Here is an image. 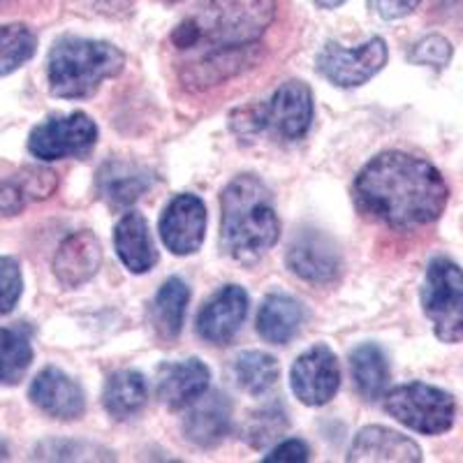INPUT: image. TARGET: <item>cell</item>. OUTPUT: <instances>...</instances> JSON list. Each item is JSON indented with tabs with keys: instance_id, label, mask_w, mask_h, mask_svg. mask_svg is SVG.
<instances>
[{
	"instance_id": "cell-20",
	"label": "cell",
	"mask_w": 463,
	"mask_h": 463,
	"mask_svg": "<svg viewBox=\"0 0 463 463\" xmlns=\"http://www.w3.org/2000/svg\"><path fill=\"white\" fill-rule=\"evenodd\" d=\"M153 185V174L126 160H109L98 172L100 197L111 206H130Z\"/></svg>"
},
{
	"instance_id": "cell-12",
	"label": "cell",
	"mask_w": 463,
	"mask_h": 463,
	"mask_svg": "<svg viewBox=\"0 0 463 463\" xmlns=\"http://www.w3.org/2000/svg\"><path fill=\"white\" fill-rule=\"evenodd\" d=\"M288 267L306 283L332 285L341 276L343 260L338 246L326 234L317 230H304L289 243Z\"/></svg>"
},
{
	"instance_id": "cell-31",
	"label": "cell",
	"mask_w": 463,
	"mask_h": 463,
	"mask_svg": "<svg viewBox=\"0 0 463 463\" xmlns=\"http://www.w3.org/2000/svg\"><path fill=\"white\" fill-rule=\"evenodd\" d=\"M24 292L22 267L14 258H0V317L14 311Z\"/></svg>"
},
{
	"instance_id": "cell-25",
	"label": "cell",
	"mask_w": 463,
	"mask_h": 463,
	"mask_svg": "<svg viewBox=\"0 0 463 463\" xmlns=\"http://www.w3.org/2000/svg\"><path fill=\"white\" fill-rule=\"evenodd\" d=\"M148 384L139 371L123 369L109 375L102 392V405L114 420H130L146 405Z\"/></svg>"
},
{
	"instance_id": "cell-37",
	"label": "cell",
	"mask_w": 463,
	"mask_h": 463,
	"mask_svg": "<svg viewBox=\"0 0 463 463\" xmlns=\"http://www.w3.org/2000/svg\"><path fill=\"white\" fill-rule=\"evenodd\" d=\"M167 3H181V0H167Z\"/></svg>"
},
{
	"instance_id": "cell-2",
	"label": "cell",
	"mask_w": 463,
	"mask_h": 463,
	"mask_svg": "<svg viewBox=\"0 0 463 463\" xmlns=\"http://www.w3.org/2000/svg\"><path fill=\"white\" fill-rule=\"evenodd\" d=\"M221 241L234 260L253 264L276 246L280 221L271 190L255 176L241 174L221 195Z\"/></svg>"
},
{
	"instance_id": "cell-11",
	"label": "cell",
	"mask_w": 463,
	"mask_h": 463,
	"mask_svg": "<svg viewBox=\"0 0 463 463\" xmlns=\"http://www.w3.org/2000/svg\"><path fill=\"white\" fill-rule=\"evenodd\" d=\"M206 206L197 195H176L160 216L158 232L163 243L174 255H193L197 253L206 237Z\"/></svg>"
},
{
	"instance_id": "cell-22",
	"label": "cell",
	"mask_w": 463,
	"mask_h": 463,
	"mask_svg": "<svg viewBox=\"0 0 463 463\" xmlns=\"http://www.w3.org/2000/svg\"><path fill=\"white\" fill-rule=\"evenodd\" d=\"M56 190V174L43 167L0 176V216H16L28 202L44 200Z\"/></svg>"
},
{
	"instance_id": "cell-29",
	"label": "cell",
	"mask_w": 463,
	"mask_h": 463,
	"mask_svg": "<svg viewBox=\"0 0 463 463\" xmlns=\"http://www.w3.org/2000/svg\"><path fill=\"white\" fill-rule=\"evenodd\" d=\"M37 52V37L24 24L0 26V77L16 72Z\"/></svg>"
},
{
	"instance_id": "cell-23",
	"label": "cell",
	"mask_w": 463,
	"mask_h": 463,
	"mask_svg": "<svg viewBox=\"0 0 463 463\" xmlns=\"http://www.w3.org/2000/svg\"><path fill=\"white\" fill-rule=\"evenodd\" d=\"M304 306L289 295H269L258 313V334L271 345H285L301 332Z\"/></svg>"
},
{
	"instance_id": "cell-18",
	"label": "cell",
	"mask_w": 463,
	"mask_h": 463,
	"mask_svg": "<svg viewBox=\"0 0 463 463\" xmlns=\"http://www.w3.org/2000/svg\"><path fill=\"white\" fill-rule=\"evenodd\" d=\"M114 246L123 267L132 274H146L153 269V264L158 262V250L153 243L151 227H148L146 218L137 211H128L126 216L116 222Z\"/></svg>"
},
{
	"instance_id": "cell-34",
	"label": "cell",
	"mask_w": 463,
	"mask_h": 463,
	"mask_svg": "<svg viewBox=\"0 0 463 463\" xmlns=\"http://www.w3.org/2000/svg\"><path fill=\"white\" fill-rule=\"evenodd\" d=\"M420 3L421 0H373V7L383 19L394 22V19L412 14L420 7Z\"/></svg>"
},
{
	"instance_id": "cell-4",
	"label": "cell",
	"mask_w": 463,
	"mask_h": 463,
	"mask_svg": "<svg viewBox=\"0 0 463 463\" xmlns=\"http://www.w3.org/2000/svg\"><path fill=\"white\" fill-rule=\"evenodd\" d=\"M126 53L111 43L63 35L47 56L49 90L63 100H84L107 80L121 74Z\"/></svg>"
},
{
	"instance_id": "cell-16",
	"label": "cell",
	"mask_w": 463,
	"mask_h": 463,
	"mask_svg": "<svg viewBox=\"0 0 463 463\" xmlns=\"http://www.w3.org/2000/svg\"><path fill=\"white\" fill-rule=\"evenodd\" d=\"M211 371L202 359H184L167 364L158 373V399L169 411H185L209 392Z\"/></svg>"
},
{
	"instance_id": "cell-10",
	"label": "cell",
	"mask_w": 463,
	"mask_h": 463,
	"mask_svg": "<svg viewBox=\"0 0 463 463\" xmlns=\"http://www.w3.org/2000/svg\"><path fill=\"white\" fill-rule=\"evenodd\" d=\"M289 387L304 405L329 403L341 387V366L332 347L320 343L299 354L289 371Z\"/></svg>"
},
{
	"instance_id": "cell-17",
	"label": "cell",
	"mask_w": 463,
	"mask_h": 463,
	"mask_svg": "<svg viewBox=\"0 0 463 463\" xmlns=\"http://www.w3.org/2000/svg\"><path fill=\"white\" fill-rule=\"evenodd\" d=\"M184 431L197 448H216L232 431V403L225 394L206 392L200 401L190 405L184 420Z\"/></svg>"
},
{
	"instance_id": "cell-36",
	"label": "cell",
	"mask_w": 463,
	"mask_h": 463,
	"mask_svg": "<svg viewBox=\"0 0 463 463\" xmlns=\"http://www.w3.org/2000/svg\"><path fill=\"white\" fill-rule=\"evenodd\" d=\"M316 3L322 7V10H334V7L343 5L345 0H316Z\"/></svg>"
},
{
	"instance_id": "cell-13",
	"label": "cell",
	"mask_w": 463,
	"mask_h": 463,
	"mask_svg": "<svg viewBox=\"0 0 463 463\" xmlns=\"http://www.w3.org/2000/svg\"><path fill=\"white\" fill-rule=\"evenodd\" d=\"M246 289L239 285H225L202 306L197 316V336L211 345H227L232 338L241 332L243 322L248 317Z\"/></svg>"
},
{
	"instance_id": "cell-7",
	"label": "cell",
	"mask_w": 463,
	"mask_h": 463,
	"mask_svg": "<svg viewBox=\"0 0 463 463\" xmlns=\"http://www.w3.org/2000/svg\"><path fill=\"white\" fill-rule=\"evenodd\" d=\"M421 308L442 343L463 341V269L457 262L431 260L421 285Z\"/></svg>"
},
{
	"instance_id": "cell-32",
	"label": "cell",
	"mask_w": 463,
	"mask_h": 463,
	"mask_svg": "<svg viewBox=\"0 0 463 463\" xmlns=\"http://www.w3.org/2000/svg\"><path fill=\"white\" fill-rule=\"evenodd\" d=\"M411 61L415 65H424V68L442 70L452 61V44L442 35H427L412 47Z\"/></svg>"
},
{
	"instance_id": "cell-26",
	"label": "cell",
	"mask_w": 463,
	"mask_h": 463,
	"mask_svg": "<svg viewBox=\"0 0 463 463\" xmlns=\"http://www.w3.org/2000/svg\"><path fill=\"white\" fill-rule=\"evenodd\" d=\"M350 373L359 394L375 401L390 384V362L375 343H362L350 353Z\"/></svg>"
},
{
	"instance_id": "cell-3",
	"label": "cell",
	"mask_w": 463,
	"mask_h": 463,
	"mask_svg": "<svg viewBox=\"0 0 463 463\" xmlns=\"http://www.w3.org/2000/svg\"><path fill=\"white\" fill-rule=\"evenodd\" d=\"M276 16V0H209V5L193 19H185L172 33L176 49H241L258 44Z\"/></svg>"
},
{
	"instance_id": "cell-15",
	"label": "cell",
	"mask_w": 463,
	"mask_h": 463,
	"mask_svg": "<svg viewBox=\"0 0 463 463\" xmlns=\"http://www.w3.org/2000/svg\"><path fill=\"white\" fill-rule=\"evenodd\" d=\"M102 262V248L90 230L72 232L58 246L53 258V274L63 288H80L89 283Z\"/></svg>"
},
{
	"instance_id": "cell-33",
	"label": "cell",
	"mask_w": 463,
	"mask_h": 463,
	"mask_svg": "<svg viewBox=\"0 0 463 463\" xmlns=\"http://www.w3.org/2000/svg\"><path fill=\"white\" fill-rule=\"evenodd\" d=\"M311 458V452H308V445L297 438L292 440H283L280 445H276L267 457L262 458L264 463H301Z\"/></svg>"
},
{
	"instance_id": "cell-6",
	"label": "cell",
	"mask_w": 463,
	"mask_h": 463,
	"mask_svg": "<svg viewBox=\"0 0 463 463\" xmlns=\"http://www.w3.org/2000/svg\"><path fill=\"white\" fill-rule=\"evenodd\" d=\"M383 405L387 415L424 436L449 431L457 415L454 396L427 383H408L384 392Z\"/></svg>"
},
{
	"instance_id": "cell-19",
	"label": "cell",
	"mask_w": 463,
	"mask_h": 463,
	"mask_svg": "<svg viewBox=\"0 0 463 463\" xmlns=\"http://www.w3.org/2000/svg\"><path fill=\"white\" fill-rule=\"evenodd\" d=\"M347 461H421L417 442L387 427H364L354 436Z\"/></svg>"
},
{
	"instance_id": "cell-1",
	"label": "cell",
	"mask_w": 463,
	"mask_h": 463,
	"mask_svg": "<svg viewBox=\"0 0 463 463\" xmlns=\"http://www.w3.org/2000/svg\"><path fill=\"white\" fill-rule=\"evenodd\" d=\"M354 197L364 213L392 230H415L442 216L449 188L427 160L387 151L364 165L354 179Z\"/></svg>"
},
{
	"instance_id": "cell-35",
	"label": "cell",
	"mask_w": 463,
	"mask_h": 463,
	"mask_svg": "<svg viewBox=\"0 0 463 463\" xmlns=\"http://www.w3.org/2000/svg\"><path fill=\"white\" fill-rule=\"evenodd\" d=\"M80 5L89 7V10L98 12V14H107V16H118L130 12L132 3L135 0H77Z\"/></svg>"
},
{
	"instance_id": "cell-21",
	"label": "cell",
	"mask_w": 463,
	"mask_h": 463,
	"mask_svg": "<svg viewBox=\"0 0 463 463\" xmlns=\"http://www.w3.org/2000/svg\"><path fill=\"white\" fill-rule=\"evenodd\" d=\"M253 47L213 49L206 56H202L197 63L184 65L181 68V81L193 90H204L209 86L221 84V81L230 80V77L248 68Z\"/></svg>"
},
{
	"instance_id": "cell-8",
	"label": "cell",
	"mask_w": 463,
	"mask_h": 463,
	"mask_svg": "<svg viewBox=\"0 0 463 463\" xmlns=\"http://www.w3.org/2000/svg\"><path fill=\"white\" fill-rule=\"evenodd\" d=\"M98 144V126L84 111L52 116L28 135V151L37 160L52 163L63 158H84Z\"/></svg>"
},
{
	"instance_id": "cell-27",
	"label": "cell",
	"mask_w": 463,
	"mask_h": 463,
	"mask_svg": "<svg viewBox=\"0 0 463 463\" xmlns=\"http://www.w3.org/2000/svg\"><path fill=\"white\" fill-rule=\"evenodd\" d=\"M33 364L31 329L26 325L0 329V384H19Z\"/></svg>"
},
{
	"instance_id": "cell-30",
	"label": "cell",
	"mask_w": 463,
	"mask_h": 463,
	"mask_svg": "<svg viewBox=\"0 0 463 463\" xmlns=\"http://www.w3.org/2000/svg\"><path fill=\"white\" fill-rule=\"evenodd\" d=\"M289 429L288 412L280 405H264L260 411L250 412V417L243 424L241 438L255 449H264L274 445L279 438L285 436Z\"/></svg>"
},
{
	"instance_id": "cell-14",
	"label": "cell",
	"mask_w": 463,
	"mask_h": 463,
	"mask_svg": "<svg viewBox=\"0 0 463 463\" xmlns=\"http://www.w3.org/2000/svg\"><path fill=\"white\" fill-rule=\"evenodd\" d=\"M28 399L37 411H43L53 420H80L86 411L84 390L56 366H47L35 375L28 390Z\"/></svg>"
},
{
	"instance_id": "cell-5",
	"label": "cell",
	"mask_w": 463,
	"mask_h": 463,
	"mask_svg": "<svg viewBox=\"0 0 463 463\" xmlns=\"http://www.w3.org/2000/svg\"><path fill=\"white\" fill-rule=\"evenodd\" d=\"M313 123V93L304 81H285L271 100L241 107L232 114V130L239 135L274 132L276 137L297 142Z\"/></svg>"
},
{
	"instance_id": "cell-9",
	"label": "cell",
	"mask_w": 463,
	"mask_h": 463,
	"mask_svg": "<svg viewBox=\"0 0 463 463\" xmlns=\"http://www.w3.org/2000/svg\"><path fill=\"white\" fill-rule=\"evenodd\" d=\"M387 43L383 37H371L369 43L347 49L343 44L326 43L317 53V72L326 81L341 89H357L366 84L387 65Z\"/></svg>"
},
{
	"instance_id": "cell-28",
	"label": "cell",
	"mask_w": 463,
	"mask_h": 463,
	"mask_svg": "<svg viewBox=\"0 0 463 463\" xmlns=\"http://www.w3.org/2000/svg\"><path fill=\"white\" fill-rule=\"evenodd\" d=\"M279 362L276 357L260 350H248L234 359V378L243 392L253 396H264L279 383Z\"/></svg>"
},
{
	"instance_id": "cell-24",
	"label": "cell",
	"mask_w": 463,
	"mask_h": 463,
	"mask_svg": "<svg viewBox=\"0 0 463 463\" xmlns=\"http://www.w3.org/2000/svg\"><path fill=\"white\" fill-rule=\"evenodd\" d=\"M190 304V288L181 279L165 280L163 288L151 304V326L156 336L165 343H172L179 338L184 329L185 308Z\"/></svg>"
}]
</instances>
